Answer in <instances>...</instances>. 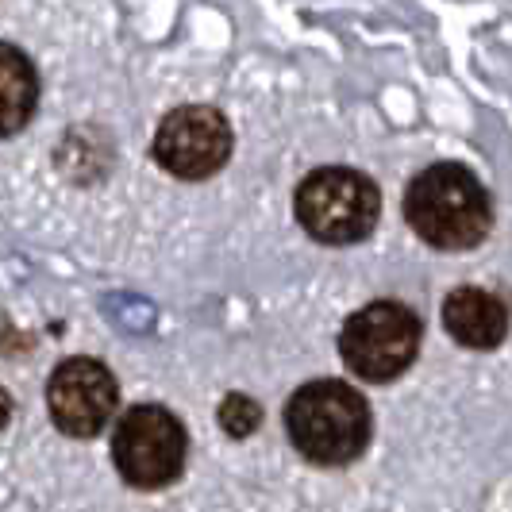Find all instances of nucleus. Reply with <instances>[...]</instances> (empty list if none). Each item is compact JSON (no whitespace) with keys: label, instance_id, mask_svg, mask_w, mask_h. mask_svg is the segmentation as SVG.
<instances>
[{"label":"nucleus","instance_id":"39448f33","mask_svg":"<svg viewBox=\"0 0 512 512\" xmlns=\"http://www.w3.org/2000/svg\"><path fill=\"white\" fill-rule=\"evenodd\" d=\"M112 459L128 486H170L185 466V428L162 405H135L112 432Z\"/></svg>","mask_w":512,"mask_h":512},{"label":"nucleus","instance_id":"f03ea898","mask_svg":"<svg viewBox=\"0 0 512 512\" xmlns=\"http://www.w3.org/2000/svg\"><path fill=\"white\" fill-rule=\"evenodd\" d=\"M293 447L316 466H347L370 443V409L347 382H308L285 405Z\"/></svg>","mask_w":512,"mask_h":512},{"label":"nucleus","instance_id":"6e6552de","mask_svg":"<svg viewBox=\"0 0 512 512\" xmlns=\"http://www.w3.org/2000/svg\"><path fill=\"white\" fill-rule=\"evenodd\" d=\"M443 328L470 351H493L509 335V308L486 289L462 285L443 301Z\"/></svg>","mask_w":512,"mask_h":512},{"label":"nucleus","instance_id":"9d476101","mask_svg":"<svg viewBox=\"0 0 512 512\" xmlns=\"http://www.w3.org/2000/svg\"><path fill=\"white\" fill-rule=\"evenodd\" d=\"M258 424H262V409H258L247 393L224 397V405H220V428H224L228 436H239V439L251 436Z\"/></svg>","mask_w":512,"mask_h":512},{"label":"nucleus","instance_id":"0eeeda50","mask_svg":"<svg viewBox=\"0 0 512 512\" xmlns=\"http://www.w3.org/2000/svg\"><path fill=\"white\" fill-rule=\"evenodd\" d=\"M116 401H120L116 378L97 359H66L62 366H54L47 382V409L54 428L74 439H89L108 428Z\"/></svg>","mask_w":512,"mask_h":512},{"label":"nucleus","instance_id":"1a4fd4ad","mask_svg":"<svg viewBox=\"0 0 512 512\" xmlns=\"http://www.w3.org/2000/svg\"><path fill=\"white\" fill-rule=\"evenodd\" d=\"M39 104V77L24 51L0 43V135H16Z\"/></svg>","mask_w":512,"mask_h":512},{"label":"nucleus","instance_id":"423d86ee","mask_svg":"<svg viewBox=\"0 0 512 512\" xmlns=\"http://www.w3.org/2000/svg\"><path fill=\"white\" fill-rule=\"evenodd\" d=\"M231 154V128L224 112L208 104L174 108L154 135V158L166 174L185 181H201L216 174Z\"/></svg>","mask_w":512,"mask_h":512},{"label":"nucleus","instance_id":"9b49d317","mask_svg":"<svg viewBox=\"0 0 512 512\" xmlns=\"http://www.w3.org/2000/svg\"><path fill=\"white\" fill-rule=\"evenodd\" d=\"M8 420H12V397H8L4 389H0V428H4Z\"/></svg>","mask_w":512,"mask_h":512},{"label":"nucleus","instance_id":"f257e3e1","mask_svg":"<svg viewBox=\"0 0 512 512\" xmlns=\"http://www.w3.org/2000/svg\"><path fill=\"white\" fill-rule=\"evenodd\" d=\"M405 216L412 231L436 251H470L493 228L489 193L459 162H436L412 181Z\"/></svg>","mask_w":512,"mask_h":512},{"label":"nucleus","instance_id":"20e7f679","mask_svg":"<svg viewBox=\"0 0 512 512\" xmlns=\"http://www.w3.org/2000/svg\"><path fill=\"white\" fill-rule=\"evenodd\" d=\"M420 316L397 301L359 308L339 335V355L362 382H393L420 351Z\"/></svg>","mask_w":512,"mask_h":512},{"label":"nucleus","instance_id":"7ed1b4c3","mask_svg":"<svg viewBox=\"0 0 512 512\" xmlns=\"http://www.w3.org/2000/svg\"><path fill=\"white\" fill-rule=\"evenodd\" d=\"M293 208H297L301 228L312 239H320L328 247H347L374 231L382 197H378V185L359 170L324 166L301 181Z\"/></svg>","mask_w":512,"mask_h":512}]
</instances>
